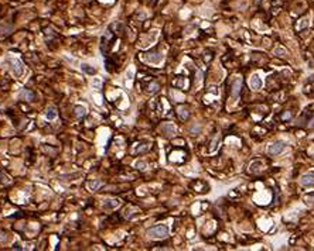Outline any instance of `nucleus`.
I'll use <instances>...</instances> for the list:
<instances>
[{"label":"nucleus","mask_w":314,"mask_h":251,"mask_svg":"<svg viewBox=\"0 0 314 251\" xmlns=\"http://www.w3.org/2000/svg\"><path fill=\"white\" fill-rule=\"evenodd\" d=\"M241 89H242V79L241 78H236V79L234 80V83H232V99H236L239 97V93H241Z\"/></svg>","instance_id":"7ed1b4c3"},{"label":"nucleus","mask_w":314,"mask_h":251,"mask_svg":"<svg viewBox=\"0 0 314 251\" xmlns=\"http://www.w3.org/2000/svg\"><path fill=\"white\" fill-rule=\"evenodd\" d=\"M20 99H26V100L31 102V100H34V99H35V93L31 92L30 89H24L23 92L20 93Z\"/></svg>","instance_id":"0eeeda50"},{"label":"nucleus","mask_w":314,"mask_h":251,"mask_svg":"<svg viewBox=\"0 0 314 251\" xmlns=\"http://www.w3.org/2000/svg\"><path fill=\"white\" fill-rule=\"evenodd\" d=\"M120 203L118 199H109V200H106L105 203H103V207H106V209H109V207H116Z\"/></svg>","instance_id":"9d476101"},{"label":"nucleus","mask_w":314,"mask_h":251,"mask_svg":"<svg viewBox=\"0 0 314 251\" xmlns=\"http://www.w3.org/2000/svg\"><path fill=\"white\" fill-rule=\"evenodd\" d=\"M300 183L303 185V186H314V174L313 172L304 174L300 179Z\"/></svg>","instance_id":"39448f33"},{"label":"nucleus","mask_w":314,"mask_h":251,"mask_svg":"<svg viewBox=\"0 0 314 251\" xmlns=\"http://www.w3.org/2000/svg\"><path fill=\"white\" fill-rule=\"evenodd\" d=\"M82 69H84V71H86V72H89V73H93V72H95V69L89 68V65H82Z\"/></svg>","instance_id":"6ab92c4d"},{"label":"nucleus","mask_w":314,"mask_h":251,"mask_svg":"<svg viewBox=\"0 0 314 251\" xmlns=\"http://www.w3.org/2000/svg\"><path fill=\"white\" fill-rule=\"evenodd\" d=\"M45 117H47L48 120H54V119L57 117V109L52 107V106L47 107V110H45Z\"/></svg>","instance_id":"1a4fd4ad"},{"label":"nucleus","mask_w":314,"mask_h":251,"mask_svg":"<svg viewBox=\"0 0 314 251\" xmlns=\"http://www.w3.org/2000/svg\"><path fill=\"white\" fill-rule=\"evenodd\" d=\"M284 148H286V144H284V143H282V141H276V143L272 144V145L267 147V153H269L270 155H277V154L282 153Z\"/></svg>","instance_id":"f03ea898"},{"label":"nucleus","mask_w":314,"mask_h":251,"mask_svg":"<svg viewBox=\"0 0 314 251\" xmlns=\"http://www.w3.org/2000/svg\"><path fill=\"white\" fill-rule=\"evenodd\" d=\"M275 54H276V55H282V56H284V55L287 54V52H286V49H284V48H280V47H279V48H276V49H275Z\"/></svg>","instance_id":"f3484780"},{"label":"nucleus","mask_w":314,"mask_h":251,"mask_svg":"<svg viewBox=\"0 0 314 251\" xmlns=\"http://www.w3.org/2000/svg\"><path fill=\"white\" fill-rule=\"evenodd\" d=\"M85 107H82V106H75V116L78 119H81V117H84L85 116Z\"/></svg>","instance_id":"9b49d317"},{"label":"nucleus","mask_w":314,"mask_h":251,"mask_svg":"<svg viewBox=\"0 0 314 251\" xmlns=\"http://www.w3.org/2000/svg\"><path fill=\"white\" fill-rule=\"evenodd\" d=\"M291 117V113L290 112H284L283 114H280V120H287V119Z\"/></svg>","instance_id":"a211bd4d"},{"label":"nucleus","mask_w":314,"mask_h":251,"mask_svg":"<svg viewBox=\"0 0 314 251\" xmlns=\"http://www.w3.org/2000/svg\"><path fill=\"white\" fill-rule=\"evenodd\" d=\"M99 185H101L99 181H89V182H88V186H89L91 191H96V189L99 188Z\"/></svg>","instance_id":"4468645a"},{"label":"nucleus","mask_w":314,"mask_h":251,"mask_svg":"<svg viewBox=\"0 0 314 251\" xmlns=\"http://www.w3.org/2000/svg\"><path fill=\"white\" fill-rule=\"evenodd\" d=\"M144 59L150 64H160L163 61V55L160 54V52H151V54L144 55Z\"/></svg>","instance_id":"20e7f679"},{"label":"nucleus","mask_w":314,"mask_h":251,"mask_svg":"<svg viewBox=\"0 0 314 251\" xmlns=\"http://www.w3.org/2000/svg\"><path fill=\"white\" fill-rule=\"evenodd\" d=\"M168 226L166 224H159L154 226V227L149 229L147 230V236L150 238H154V240H162V238H166L168 236Z\"/></svg>","instance_id":"f257e3e1"},{"label":"nucleus","mask_w":314,"mask_h":251,"mask_svg":"<svg viewBox=\"0 0 314 251\" xmlns=\"http://www.w3.org/2000/svg\"><path fill=\"white\" fill-rule=\"evenodd\" d=\"M249 85H250V88L253 89V90H259L260 88H262V85H263V82H262V78H260V76L258 75V73L252 75Z\"/></svg>","instance_id":"423d86ee"},{"label":"nucleus","mask_w":314,"mask_h":251,"mask_svg":"<svg viewBox=\"0 0 314 251\" xmlns=\"http://www.w3.org/2000/svg\"><path fill=\"white\" fill-rule=\"evenodd\" d=\"M11 69H13V72H14V75H16V76H20V75L23 73V67H21V62H20L19 59L13 61V67H11Z\"/></svg>","instance_id":"6e6552de"},{"label":"nucleus","mask_w":314,"mask_h":251,"mask_svg":"<svg viewBox=\"0 0 314 251\" xmlns=\"http://www.w3.org/2000/svg\"><path fill=\"white\" fill-rule=\"evenodd\" d=\"M219 143V135H217L215 140L211 143V148H209V151H215V148H217V144Z\"/></svg>","instance_id":"dca6fc26"},{"label":"nucleus","mask_w":314,"mask_h":251,"mask_svg":"<svg viewBox=\"0 0 314 251\" xmlns=\"http://www.w3.org/2000/svg\"><path fill=\"white\" fill-rule=\"evenodd\" d=\"M159 88H160V85L157 83V82H153L151 85L147 86V92H149V93H156L157 90H159Z\"/></svg>","instance_id":"ddd939ff"},{"label":"nucleus","mask_w":314,"mask_h":251,"mask_svg":"<svg viewBox=\"0 0 314 251\" xmlns=\"http://www.w3.org/2000/svg\"><path fill=\"white\" fill-rule=\"evenodd\" d=\"M260 2H262V0H255V3H256V4H259Z\"/></svg>","instance_id":"412c9836"},{"label":"nucleus","mask_w":314,"mask_h":251,"mask_svg":"<svg viewBox=\"0 0 314 251\" xmlns=\"http://www.w3.org/2000/svg\"><path fill=\"white\" fill-rule=\"evenodd\" d=\"M163 130H164V133H166V135H167V137H171V135L174 134V127H173L171 124L163 126Z\"/></svg>","instance_id":"f8f14e48"},{"label":"nucleus","mask_w":314,"mask_h":251,"mask_svg":"<svg viewBox=\"0 0 314 251\" xmlns=\"http://www.w3.org/2000/svg\"><path fill=\"white\" fill-rule=\"evenodd\" d=\"M126 78H127V79H133V69H129V72H127L126 73Z\"/></svg>","instance_id":"aec40b11"},{"label":"nucleus","mask_w":314,"mask_h":251,"mask_svg":"<svg viewBox=\"0 0 314 251\" xmlns=\"http://www.w3.org/2000/svg\"><path fill=\"white\" fill-rule=\"evenodd\" d=\"M178 116L183 119V120H187V119H188V112L185 109H178Z\"/></svg>","instance_id":"2eb2a0df"}]
</instances>
